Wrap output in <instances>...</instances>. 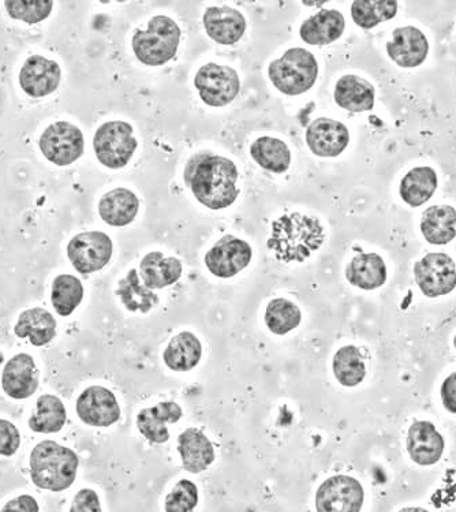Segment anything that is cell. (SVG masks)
Returning a JSON list of instances; mask_svg holds the SVG:
<instances>
[{"label":"cell","instance_id":"obj_45","mask_svg":"<svg viewBox=\"0 0 456 512\" xmlns=\"http://www.w3.org/2000/svg\"><path fill=\"white\" fill-rule=\"evenodd\" d=\"M454 346H455V349H456V335H455V339H454Z\"/></svg>","mask_w":456,"mask_h":512},{"label":"cell","instance_id":"obj_2","mask_svg":"<svg viewBox=\"0 0 456 512\" xmlns=\"http://www.w3.org/2000/svg\"><path fill=\"white\" fill-rule=\"evenodd\" d=\"M324 227L312 216L293 213L272 224L268 248L282 263H302L323 245Z\"/></svg>","mask_w":456,"mask_h":512},{"label":"cell","instance_id":"obj_34","mask_svg":"<svg viewBox=\"0 0 456 512\" xmlns=\"http://www.w3.org/2000/svg\"><path fill=\"white\" fill-rule=\"evenodd\" d=\"M334 375L336 380L345 387H357L365 379L366 368L360 349L345 346L335 354Z\"/></svg>","mask_w":456,"mask_h":512},{"label":"cell","instance_id":"obj_4","mask_svg":"<svg viewBox=\"0 0 456 512\" xmlns=\"http://www.w3.org/2000/svg\"><path fill=\"white\" fill-rule=\"evenodd\" d=\"M181 29L171 18L158 16L149 21L145 31L133 36L132 46L138 61L147 66H162L177 54Z\"/></svg>","mask_w":456,"mask_h":512},{"label":"cell","instance_id":"obj_30","mask_svg":"<svg viewBox=\"0 0 456 512\" xmlns=\"http://www.w3.org/2000/svg\"><path fill=\"white\" fill-rule=\"evenodd\" d=\"M437 189V174L431 167L413 168L401 182V197L410 207H421Z\"/></svg>","mask_w":456,"mask_h":512},{"label":"cell","instance_id":"obj_6","mask_svg":"<svg viewBox=\"0 0 456 512\" xmlns=\"http://www.w3.org/2000/svg\"><path fill=\"white\" fill-rule=\"evenodd\" d=\"M137 145L133 127L122 121L104 123L97 129L93 138L97 160L112 170L127 166L136 152Z\"/></svg>","mask_w":456,"mask_h":512},{"label":"cell","instance_id":"obj_38","mask_svg":"<svg viewBox=\"0 0 456 512\" xmlns=\"http://www.w3.org/2000/svg\"><path fill=\"white\" fill-rule=\"evenodd\" d=\"M5 6L11 18L33 25L39 24L50 16L54 3L50 0H36V2L16 0V2H5Z\"/></svg>","mask_w":456,"mask_h":512},{"label":"cell","instance_id":"obj_41","mask_svg":"<svg viewBox=\"0 0 456 512\" xmlns=\"http://www.w3.org/2000/svg\"><path fill=\"white\" fill-rule=\"evenodd\" d=\"M70 512H102L99 496L92 489H81L74 497Z\"/></svg>","mask_w":456,"mask_h":512},{"label":"cell","instance_id":"obj_40","mask_svg":"<svg viewBox=\"0 0 456 512\" xmlns=\"http://www.w3.org/2000/svg\"><path fill=\"white\" fill-rule=\"evenodd\" d=\"M21 446V435L10 421L0 420V455L13 457Z\"/></svg>","mask_w":456,"mask_h":512},{"label":"cell","instance_id":"obj_1","mask_svg":"<svg viewBox=\"0 0 456 512\" xmlns=\"http://www.w3.org/2000/svg\"><path fill=\"white\" fill-rule=\"evenodd\" d=\"M238 168L230 159L212 153H198L185 168V183L201 204L211 209H224L239 196Z\"/></svg>","mask_w":456,"mask_h":512},{"label":"cell","instance_id":"obj_33","mask_svg":"<svg viewBox=\"0 0 456 512\" xmlns=\"http://www.w3.org/2000/svg\"><path fill=\"white\" fill-rule=\"evenodd\" d=\"M37 413L29 420V428L37 433H58L66 424L65 405L58 396L41 395L36 402Z\"/></svg>","mask_w":456,"mask_h":512},{"label":"cell","instance_id":"obj_7","mask_svg":"<svg viewBox=\"0 0 456 512\" xmlns=\"http://www.w3.org/2000/svg\"><path fill=\"white\" fill-rule=\"evenodd\" d=\"M201 100L211 107H224L233 102L241 91L237 71L228 66L208 63L198 70L194 78Z\"/></svg>","mask_w":456,"mask_h":512},{"label":"cell","instance_id":"obj_25","mask_svg":"<svg viewBox=\"0 0 456 512\" xmlns=\"http://www.w3.org/2000/svg\"><path fill=\"white\" fill-rule=\"evenodd\" d=\"M140 200L129 189H114L104 194L99 203L100 218L110 226L123 227L133 222Z\"/></svg>","mask_w":456,"mask_h":512},{"label":"cell","instance_id":"obj_44","mask_svg":"<svg viewBox=\"0 0 456 512\" xmlns=\"http://www.w3.org/2000/svg\"><path fill=\"white\" fill-rule=\"evenodd\" d=\"M399 512H429V511L425 510V508H421V507H407V508H403V510H401Z\"/></svg>","mask_w":456,"mask_h":512},{"label":"cell","instance_id":"obj_24","mask_svg":"<svg viewBox=\"0 0 456 512\" xmlns=\"http://www.w3.org/2000/svg\"><path fill=\"white\" fill-rule=\"evenodd\" d=\"M349 283L362 290H376L387 280V267L376 253H360L346 268Z\"/></svg>","mask_w":456,"mask_h":512},{"label":"cell","instance_id":"obj_31","mask_svg":"<svg viewBox=\"0 0 456 512\" xmlns=\"http://www.w3.org/2000/svg\"><path fill=\"white\" fill-rule=\"evenodd\" d=\"M250 155L259 166L275 174L286 173L291 164L290 149L278 138L261 137L254 141Z\"/></svg>","mask_w":456,"mask_h":512},{"label":"cell","instance_id":"obj_11","mask_svg":"<svg viewBox=\"0 0 456 512\" xmlns=\"http://www.w3.org/2000/svg\"><path fill=\"white\" fill-rule=\"evenodd\" d=\"M67 256L82 275L93 274L106 267L112 257V241L100 231L82 233L71 239Z\"/></svg>","mask_w":456,"mask_h":512},{"label":"cell","instance_id":"obj_35","mask_svg":"<svg viewBox=\"0 0 456 512\" xmlns=\"http://www.w3.org/2000/svg\"><path fill=\"white\" fill-rule=\"evenodd\" d=\"M398 13L395 0H357L351 6V17L355 24L364 29H372L381 22L391 20Z\"/></svg>","mask_w":456,"mask_h":512},{"label":"cell","instance_id":"obj_10","mask_svg":"<svg viewBox=\"0 0 456 512\" xmlns=\"http://www.w3.org/2000/svg\"><path fill=\"white\" fill-rule=\"evenodd\" d=\"M365 492L361 482L349 476H334L316 493L317 512H361Z\"/></svg>","mask_w":456,"mask_h":512},{"label":"cell","instance_id":"obj_32","mask_svg":"<svg viewBox=\"0 0 456 512\" xmlns=\"http://www.w3.org/2000/svg\"><path fill=\"white\" fill-rule=\"evenodd\" d=\"M117 294L130 312L148 313L159 304L158 295L141 283L140 274L136 269H132L126 278L119 282Z\"/></svg>","mask_w":456,"mask_h":512},{"label":"cell","instance_id":"obj_8","mask_svg":"<svg viewBox=\"0 0 456 512\" xmlns=\"http://www.w3.org/2000/svg\"><path fill=\"white\" fill-rule=\"evenodd\" d=\"M84 134L69 122L48 126L40 137V149L47 160L56 166H70L84 153Z\"/></svg>","mask_w":456,"mask_h":512},{"label":"cell","instance_id":"obj_16","mask_svg":"<svg viewBox=\"0 0 456 512\" xmlns=\"http://www.w3.org/2000/svg\"><path fill=\"white\" fill-rule=\"evenodd\" d=\"M39 379V369L31 355L18 354L3 369V391L13 399H28L37 391Z\"/></svg>","mask_w":456,"mask_h":512},{"label":"cell","instance_id":"obj_22","mask_svg":"<svg viewBox=\"0 0 456 512\" xmlns=\"http://www.w3.org/2000/svg\"><path fill=\"white\" fill-rule=\"evenodd\" d=\"M345 17L338 10H321L302 24L301 39L310 46H327L345 32Z\"/></svg>","mask_w":456,"mask_h":512},{"label":"cell","instance_id":"obj_15","mask_svg":"<svg viewBox=\"0 0 456 512\" xmlns=\"http://www.w3.org/2000/svg\"><path fill=\"white\" fill-rule=\"evenodd\" d=\"M349 129L334 119L319 118L306 130L310 151L321 158H335L349 145Z\"/></svg>","mask_w":456,"mask_h":512},{"label":"cell","instance_id":"obj_37","mask_svg":"<svg viewBox=\"0 0 456 512\" xmlns=\"http://www.w3.org/2000/svg\"><path fill=\"white\" fill-rule=\"evenodd\" d=\"M302 313L298 306L284 298L269 302L265 310V324L276 335H286L301 324Z\"/></svg>","mask_w":456,"mask_h":512},{"label":"cell","instance_id":"obj_5","mask_svg":"<svg viewBox=\"0 0 456 512\" xmlns=\"http://www.w3.org/2000/svg\"><path fill=\"white\" fill-rule=\"evenodd\" d=\"M269 78L284 95L298 96L316 84L319 65L312 52L304 48H291L282 58L269 65Z\"/></svg>","mask_w":456,"mask_h":512},{"label":"cell","instance_id":"obj_27","mask_svg":"<svg viewBox=\"0 0 456 512\" xmlns=\"http://www.w3.org/2000/svg\"><path fill=\"white\" fill-rule=\"evenodd\" d=\"M335 102L350 112H365L375 106V88L364 78L343 76L336 84Z\"/></svg>","mask_w":456,"mask_h":512},{"label":"cell","instance_id":"obj_17","mask_svg":"<svg viewBox=\"0 0 456 512\" xmlns=\"http://www.w3.org/2000/svg\"><path fill=\"white\" fill-rule=\"evenodd\" d=\"M387 52L396 65L411 69L425 62L429 52L428 39L414 26L398 28L387 44Z\"/></svg>","mask_w":456,"mask_h":512},{"label":"cell","instance_id":"obj_3","mask_svg":"<svg viewBox=\"0 0 456 512\" xmlns=\"http://www.w3.org/2000/svg\"><path fill=\"white\" fill-rule=\"evenodd\" d=\"M78 465L76 452L70 448L51 440L41 442L31 454L33 484L51 492L66 491L76 481Z\"/></svg>","mask_w":456,"mask_h":512},{"label":"cell","instance_id":"obj_26","mask_svg":"<svg viewBox=\"0 0 456 512\" xmlns=\"http://www.w3.org/2000/svg\"><path fill=\"white\" fill-rule=\"evenodd\" d=\"M203 357V346L192 332H181L171 339L164 350V364L174 372H189Z\"/></svg>","mask_w":456,"mask_h":512},{"label":"cell","instance_id":"obj_12","mask_svg":"<svg viewBox=\"0 0 456 512\" xmlns=\"http://www.w3.org/2000/svg\"><path fill=\"white\" fill-rule=\"evenodd\" d=\"M253 250L248 242L234 235H226L205 256V264L212 275L228 279L244 271L250 264Z\"/></svg>","mask_w":456,"mask_h":512},{"label":"cell","instance_id":"obj_29","mask_svg":"<svg viewBox=\"0 0 456 512\" xmlns=\"http://www.w3.org/2000/svg\"><path fill=\"white\" fill-rule=\"evenodd\" d=\"M421 231L432 245H447L456 237V211L450 205H435L422 215Z\"/></svg>","mask_w":456,"mask_h":512},{"label":"cell","instance_id":"obj_36","mask_svg":"<svg viewBox=\"0 0 456 512\" xmlns=\"http://www.w3.org/2000/svg\"><path fill=\"white\" fill-rule=\"evenodd\" d=\"M84 298V286L76 276L59 275L52 284V305L59 316L67 317L80 306Z\"/></svg>","mask_w":456,"mask_h":512},{"label":"cell","instance_id":"obj_13","mask_svg":"<svg viewBox=\"0 0 456 512\" xmlns=\"http://www.w3.org/2000/svg\"><path fill=\"white\" fill-rule=\"evenodd\" d=\"M77 414L82 422L95 428H107L121 418V407L115 395L107 388H87L77 401Z\"/></svg>","mask_w":456,"mask_h":512},{"label":"cell","instance_id":"obj_9","mask_svg":"<svg viewBox=\"0 0 456 512\" xmlns=\"http://www.w3.org/2000/svg\"><path fill=\"white\" fill-rule=\"evenodd\" d=\"M414 278L425 297H441L455 290L456 265L446 253H429L414 265Z\"/></svg>","mask_w":456,"mask_h":512},{"label":"cell","instance_id":"obj_39","mask_svg":"<svg viewBox=\"0 0 456 512\" xmlns=\"http://www.w3.org/2000/svg\"><path fill=\"white\" fill-rule=\"evenodd\" d=\"M198 504V488L194 482L181 480L168 493L164 510L166 512H193Z\"/></svg>","mask_w":456,"mask_h":512},{"label":"cell","instance_id":"obj_21","mask_svg":"<svg viewBox=\"0 0 456 512\" xmlns=\"http://www.w3.org/2000/svg\"><path fill=\"white\" fill-rule=\"evenodd\" d=\"M178 451L183 469L189 473H203L215 461V448L211 440L197 428L186 429L178 437Z\"/></svg>","mask_w":456,"mask_h":512},{"label":"cell","instance_id":"obj_43","mask_svg":"<svg viewBox=\"0 0 456 512\" xmlns=\"http://www.w3.org/2000/svg\"><path fill=\"white\" fill-rule=\"evenodd\" d=\"M441 401L450 413L456 414V372L448 376L441 386Z\"/></svg>","mask_w":456,"mask_h":512},{"label":"cell","instance_id":"obj_42","mask_svg":"<svg viewBox=\"0 0 456 512\" xmlns=\"http://www.w3.org/2000/svg\"><path fill=\"white\" fill-rule=\"evenodd\" d=\"M39 503L31 495H21L10 500L0 512H39Z\"/></svg>","mask_w":456,"mask_h":512},{"label":"cell","instance_id":"obj_28","mask_svg":"<svg viewBox=\"0 0 456 512\" xmlns=\"http://www.w3.org/2000/svg\"><path fill=\"white\" fill-rule=\"evenodd\" d=\"M14 332L18 338H28L33 346H46L56 336V320L46 309H28L21 313Z\"/></svg>","mask_w":456,"mask_h":512},{"label":"cell","instance_id":"obj_20","mask_svg":"<svg viewBox=\"0 0 456 512\" xmlns=\"http://www.w3.org/2000/svg\"><path fill=\"white\" fill-rule=\"evenodd\" d=\"M183 416L181 406L175 402H162L140 411L137 428L151 443L163 444L170 439L167 424H177Z\"/></svg>","mask_w":456,"mask_h":512},{"label":"cell","instance_id":"obj_18","mask_svg":"<svg viewBox=\"0 0 456 512\" xmlns=\"http://www.w3.org/2000/svg\"><path fill=\"white\" fill-rule=\"evenodd\" d=\"M444 447L446 443L443 436L436 431L432 422L418 421L410 426L409 435H407V451L417 465H436L443 455Z\"/></svg>","mask_w":456,"mask_h":512},{"label":"cell","instance_id":"obj_14","mask_svg":"<svg viewBox=\"0 0 456 512\" xmlns=\"http://www.w3.org/2000/svg\"><path fill=\"white\" fill-rule=\"evenodd\" d=\"M61 78L62 71L58 63L33 55L21 69L20 85L26 95L40 99L54 93Z\"/></svg>","mask_w":456,"mask_h":512},{"label":"cell","instance_id":"obj_19","mask_svg":"<svg viewBox=\"0 0 456 512\" xmlns=\"http://www.w3.org/2000/svg\"><path fill=\"white\" fill-rule=\"evenodd\" d=\"M203 21L208 36L223 46H233L245 35V17L231 7H209Z\"/></svg>","mask_w":456,"mask_h":512},{"label":"cell","instance_id":"obj_23","mask_svg":"<svg viewBox=\"0 0 456 512\" xmlns=\"http://www.w3.org/2000/svg\"><path fill=\"white\" fill-rule=\"evenodd\" d=\"M182 263L175 257H164L162 252H152L142 259L140 278L151 290L164 289L177 283L182 276Z\"/></svg>","mask_w":456,"mask_h":512}]
</instances>
